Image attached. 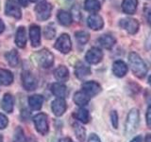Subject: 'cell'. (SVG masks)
I'll return each instance as SVG.
<instances>
[{
    "instance_id": "obj_1",
    "label": "cell",
    "mask_w": 151,
    "mask_h": 142,
    "mask_svg": "<svg viewBox=\"0 0 151 142\" xmlns=\"http://www.w3.org/2000/svg\"><path fill=\"white\" fill-rule=\"evenodd\" d=\"M129 63L131 71L137 78L143 79L145 77L147 74V66L139 54L136 52H131L129 56Z\"/></svg>"
},
{
    "instance_id": "obj_2",
    "label": "cell",
    "mask_w": 151,
    "mask_h": 142,
    "mask_svg": "<svg viewBox=\"0 0 151 142\" xmlns=\"http://www.w3.org/2000/svg\"><path fill=\"white\" fill-rule=\"evenodd\" d=\"M34 58L37 64L42 68H49L54 64V55L46 49L36 52Z\"/></svg>"
},
{
    "instance_id": "obj_3",
    "label": "cell",
    "mask_w": 151,
    "mask_h": 142,
    "mask_svg": "<svg viewBox=\"0 0 151 142\" xmlns=\"http://www.w3.org/2000/svg\"><path fill=\"white\" fill-rule=\"evenodd\" d=\"M140 122V113L138 109H131L127 115V122H126V133L127 135H132L137 130Z\"/></svg>"
},
{
    "instance_id": "obj_4",
    "label": "cell",
    "mask_w": 151,
    "mask_h": 142,
    "mask_svg": "<svg viewBox=\"0 0 151 142\" xmlns=\"http://www.w3.org/2000/svg\"><path fill=\"white\" fill-rule=\"evenodd\" d=\"M52 5L46 1H42L35 7V13L37 19L40 21H45L51 16Z\"/></svg>"
},
{
    "instance_id": "obj_5",
    "label": "cell",
    "mask_w": 151,
    "mask_h": 142,
    "mask_svg": "<svg viewBox=\"0 0 151 142\" xmlns=\"http://www.w3.org/2000/svg\"><path fill=\"white\" fill-rule=\"evenodd\" d=\"M54 47L59 50L61 53H68L69 51H71L72 49V43H71V38L70 36L67 34V33H63L61 34L58 39H57Z\"/></svg>"
},
{
    "instance_id": "obj_6",
    "label": "cell",
    "mask_w": 151,
    "mask_h": 142,
    "mask_svg": "<svg viewBox=\"0 0 151 142\" xmlns=\"http://www.w3.org/2000/svg\"><path fill=\"white\" fill-rule=\"evenodd\" d=\"M33 121L36 127V130L41 135H45L48 133V121H47V116L44 113H40L33 117Z\"/></svg>"
},
{
    "instance_id": "obj_7",
    "label": "cell",
    "mask_w": 151,
    "mask_h": 142,
    "mask_svg": "<svg viewBox=\"0 0 151 142\" xmlns=\"http://www.w3.org/2000/svg\"><path fill=\"white\" fill-rule=\"evenodd\" d=\"M5 13L6 15L15 19H21L22 17L21 9L15 0H7L6 4H5Z\"/></svg>"
},
{
    "instance_id": "obj_8",
    "label": "cell",
    "mask_w": 151,
    "mask_h": 142,
    "mask_svg": "<svg viewBox=\"0 0 151 142\" xmlns=\"http://www.w3.org/2000/svg\"><path fill=\"white\" fill-rule=\"evenodd\" d=\"M22 83L24 88L27 91H33L38 86L37 79L29 71H24L22 73Z\"/></svg>"
},
{
    "instance_id": "obj_9",
    "label": "cell",
    "mask_w": 151,
    "mask_h": 142,
    "mask_svg": "<svg viewBox=\"0 0 151 142\" xmlns=\"http://www.w3.org/2000/svg\"><path fill=\"white\" fill-rule=\"evenodd\" d=\"M119 25L123 30L129 32V34H135V33H137V31L139 30V26H140L138 20L134 18L121 19Z\"/></svg>"
},
{
    "instance_id": "obj_10",
    "label": "cell",
    "mask_w": 151,
    "mask_h": 142,
    "mask_svg": "<svg viewBox=\"0 0 151 142\" xmlns=\"http://www.w3.org/2000/svg\"><path fill=\"white\" fill-rule=\"evenodd\" d=\"M85 59L91 64H96L100 63L103 59V52L98 47H92L90 49L86 55H85Z\"/></svg>"
},
{
    "instance_id": "obj_11",
    "label": "cell",
    "mask_w": 151,
    "mask_h": 142,
    "mask_svg": "<svg viewBox=\"0 0 151 142\" xmlns=\"http://www.w3.org/2000/svg\"><path fill=\"white\" fill-rule=\"evenodd\" d=\"M82 91H84L87 95H89L90 97H94L96 96L97 94L100 93L101 91V86L100 84L96 82H86L82 84Z\"/></svg>"
},
{
    "instance_id": "obj_12",
    "label": "cell",
    "mask_w": 151,
    "mask_h": 142,
    "mask_svg": "<svg viewBox=\"0 0 151 142\" xmlns=\"http://www.w3.org/2000/svg\"><path fill=\"white\" fill-rule=\"evenodd\" d=\"M87 24H88V27L93 30H100L104 27L103 18L97 13L91 14L87 19Z\"/></svg>"
},
{
    "instance_id": "obj_13",
    "label": "cell",
    "mask_w": 151,
    "mask_h": 142,
    "mask_svg": "<svg viewBox=\"0 0 151 142\" xmlns=\"http://www.w3.org/2000/svg\"><path fill=\"white\" fill-rule=\"evenodd\" d=\"M29 38L31 42V46L33 47L39 46L41 44V28L39 26L33 25L30 26L29 28Z\"/></svg>"
},
{
    "instance_id": "obj_14",
    "label": "cell",
    "mask_w": 151,
    "mask_h": 142,
    "mask_svg": "<svg viewBox=\"0 0 151 142\" xmlns=\"http://www.w3.org/2000/svg\"><path fill=\"white\" fill-rule=\"evenodd\" d=\"M52 112L54 113V115L57 117L63 116L66 111V102L64 101V99H57L52 102Z\"/></svg>"
},
{
    "instance_id": "obj_15",
    "label": "cell",
    "mask_w": 151,
    "mask_h": 142,
    "mask_svg": "<svg viewBox=\"0 0 151 142\" xmlns=\"http://www.w3.org/2000/svg\"><path fill=\"white\" fill-rule=\"evenodd\" d=\"M112 72L116 77L122 78L127 73V65L121 60L115 61L112 64Z\"/></svg>"
},
{
    "instance_id": "obj_16",
    "label": "cell",
    "mask_w": 151,
    "mask_h": 142,
    "mask_svg": "<svg viewBox=\"0 0 151 142\" xmlns=\"http://www.w3.org/2000/svg\"><path fill=\"white\" fill-rule=\"evenodd\" d=\"M75 74L80 80L85 79L91 74V68H90L88 65L85 64L84 63H82V62H78V63L76 64Z\"/></svg>"
},
{
    "instance_id": "obj_17",
    "label": "cell",
    "mask_w": 151,
    "mask_h": 142,
    "mask_svg": "<svg viewBox=\"0 0 151 142\" xmlns=\"http://www.w3.org/2000/svg\"><path fill=\"white\" fill-rule=\"evenodd\" d=\"M51 91L56 97H58V99H64L67 97V95H68L67 87L60 83H56L52 84Z\"/></svg>"
},
{
    "instance_id": "obj_18",
    "label": "cell",
    "mask_w": 151,
    "mask_h": 142,
    "mask_svg": "<svg viewBox=\"0 0 151 142\" xmlns=\"http://www.w3.org/2000/svg\"><path fill=\"white\" fill-rule=\"evenodd\" d=\"M98 43L102 47H104V49H112V46L115 45L116 39L111 34H108L107 33V34H104L99 37Z\"/></svg>"
},
{
    "instance_id": "obj_19",
    "label": "cell",
    "mask_w": 151,
    "mask_h": 142,
    "mask_svg": "<svg viewBox=\"0 0 151 142\" xmlns=\"http://www.w3.org/2000/svg\"><path fill=\"white\" fill-rule=\"evenodd\" d=\"M15 43L18 47L24 49L27 45V33L26 28L24 27H19L17 28L16 35H15Z\"/></svg>"
},
{
    "instance_id": "obj_20",
    "label": "cell",
    "mask_w": 151,
    "mask_h": 142,
    "mask_svg": "<svg viewBox=\"0 0 151 142\" xmlns=\"http://www.w3.org/2000/svg\"><path fill=\"white\" fill-rule=\"evenodd\" d=\"M57 18L60 22V24H61L63 26L68 27L70 26L73 22V16L70 12L63 11V9H60V11L58 12V14H57Z\"/></svg>"
},
{
    "instance_id": "obj_21",
    "label": "cell",
    "mask_w": 151,
    "mask_h": 142,
    "mask_svg": "<svg viewBox=\"0 0 151 142\" xmlns=\"http://www.w3.org/2000/svg\"><path fill=\"white\" fill-rule=\"evenodd\" d=\"M14 99L11 94H5L1 101V107L7 113H12L13 111Z\"/></svg>"
},
{
    "instance_id": "obj_22",
    "label": "cell",
    "mask_w": 151,
    "mask_h": 142,
    "mask_svg": "<svg viewBox=\"0 0 151 142\" xmlns=\"http://www.w3.org/2000/svg\"><path fill=\"white\" fill-rule=\"evenodd\" d=\"M137 6H138V0H123L122 9L127 14L135 13Z\"/></svg>"
},
{
    "instance_id": "obj_23",
    "label": "cell",
    "mask_w": 151,
    "mask_h": 142,
    "mask_svg": "<svg viewBox=\"0 0 151 142\" xmlns=\"http://www.w3.org/2000/svg\"><path fill=\"white\" fill-rule=\"evenodd\" d=\"M90 99L91 97L87 95L84 91H78L74 95V101L77 105L82 107L87 105L90 101Z\"/></svg>"
},
{
    "instance_id": "obj_24",
    "label": "cell",
    "mask_w": 151,
    "mask_h": 142,
    "mask_svg": "<svg viewBox=\"0 0 151 142\" xmlns=\"http://www.w3.org/2000/svg\"><path fill=\"white\" fill-rule=\"evenodd\" d=\"M54 76L59 82L63 83L69 79V71L66 66L60 65L59 67H57L56 70L54 71Z\"/></svg>"
},
{
    "instance_id": "obj_25",
    "label": "cell",
    "mask_w": 151,
    "mask_h": 142,
    "mask_svg": "<svg viewBox=\"0 0 151 142\" xmlns=\"http://www.w3.org/2000/svg\"><path fill=\"white\" fill-rule=\"evenodd\" d=\"M44 103V98L40 95H33L28 99V104L32 110H40Z\"/></svg>"
},
{
    "instance_id": "obj_26",
    "label": "cell",
    "mask_w": 151,
    "mask_h": 142,
    "mask_svg": "<svg viewBox=\"0 0 151 142\" xmlns=\"http://www.w3.org/2000/svg\"><path fill=\"white\" fill-rule=\"evenodd\" d=\"M13 82V75L11 71L7 69L0 68V84L2 85H9Z\"/></svg>"
},
{
    "instance_id": "obj_27",
    "label": "cell",
    "mask_w": 151,
    "mask_h": 142,
    "mask_svg": "<svg viewBox=\"0 0 151 142\" xmlns=\"http://www.w3.org/2000/svg\"><path fill=\"white\" fill-rule=\"evenodd\" d=\"M5 57H6L7 62L9 65L12 66V67H16L19 63V55L15 49H12L9 52H8V53H6Z\"/></svg>"
},
{
    "instance_id": "obj_28",
    "label": "cell",
    "mask_w": 151,
    "mask_h": 142,
    "mask_svg": "<svg viewBox=\"0 0 151 142\" xmlns=\"http://www.w3.org/2000/svg\"><path fill=\"white\" fill-rule=\"evenodd\" d=\"M84 8L86 11L91 12H96L101 8V5L98 0H85Z\"/></svg>"
},
{
    "instance_id": "obj_29",
    "label": "cell",
    "mask_w": 151,
    "mask_h": 142,
    "mask_svg": "<svg viewBox=\"0 0 151 142\" xmlns=\"http://www.w3.org/2000/svg\"><path fill=\"white\" fill-rule=\"evenodd\" d=\"M74 117L82 123H88L90 121V114L88 110L84 108H80L74 114Z\"/></svg>"
},
{
    "instance_id": "obj_30",
    "label": "cell",
    "mask_w": 151,
    "mask_h": 142,
    "mask_svg": "<svg viewBox=\"0 0 151 142\" xmlns=\"http://www.w3.org/2000/svg\"><path fill=\"white\" fill-rule=\"evenodd\" d=\"M75 37H76V40H77V42L80 45L87 44L88 41L90 40V34L87 31H84V30L77 31L75 33Z\"/></svg>"
},
{
    "instance_id": "obj_31",
    "label": "cell",
    "mask_w": 151,
    "mask_h": 142,
    "mask_svg": "<svg viewBox=\"0 0 151 142\" xmlns=\"http://www.w3.org/2000/svg\"><path fill=\"white\" fill-rule=\"evenodd\" d=\"M73 128H74L75 134H76V135H77L78 138L81 141L84 140L85 135H86V131H85L84 128L80 124H78V123H74Z\"/></svg>"
},
{
    "instance_id": "obj_32",
    "label": "cell",
    "mask_w": 151,
    "mask_h": 142,
    "mask_svg": "<svg viewBox=\"0 0 151 142\" xmlns=\"http://www.w3.org/2000/svg\"><path fill=\"white\" fill-rule=\"evenodd\" d=\"M44 35H45V37L46 38V39H48V40L53 39V38L55 37V35H56L55 28L52 25H49V26L45 27V31H44Z\"/></svg>"
},
{
    "instance_id": "obj_33",
    "label": "cell",
    "mask_w": 151,
    "mask_h": 142,
    "mask_svg": "<svg viewBox=\"0 0 151 142\" xmlns=\"http://www.w3.org/2000/svg\"><path fill=\"white\" fill-rule=\"evenodd\" d=\"M14 142H26L25 135H24V132L20 127L17 128L15 135H14Z\"/></svg>"
},
{
    "instance_id": "obj_34",
    "label": "cell",
    "mask_w": 151,
    "mask_h": 142,
    "mask_svg": "<svg viewBox=\"0 0 151 142\" xmlns=\"http://www.w3.org/2000/svg\"><path fill=\"white\" fill-rule=\"evenodd\" d=\"M111 122L112 124V127L113 128H116L118 127V115L116 111H111Z\"/></svg>"
},
{
    "instance_id": "obj_35",
    "label": "cell",
    "mask_w": 151,
    "mask_h": 142,
    "mask_svg": "<svg viewBox=\"0 0 151 142\" xmlns=\"http://www.w3.org/2000/svg\"><path fill=\"white\" fill-rule=\"evenodd\" d=\"M8 123H9L8 117L0 113V129H5V128L7 127Z\"/></svg>"
},
{
    "instance_id": "obj_36",
    "label": "cell",
    "mask_w": 151,
    "mask_h": 142,
    "mask_svg": "<svg viewBox=\"0 0 151 142\" xmlns=\"http://www.w3.org/2000/svg\"><path fill=\"white\" fill-rule=\"evenodd\" d=\"M146 124L151 129V105L147 108V111H146Z\"/></svg>"
},
{
    "instance_id": "obj_37",
    "label": "cell",
    "mask_w": 151,
    "mask_h": 142,
    "mask_svg": "<svg viewBox=\"0 0 151 142\" xmlns=\"http://www.w3.org/2000/svg\"><path fill=\"white\" fill-rule=\"evenodd\" d=\"M88 142H101V140L98 137L97 135H96V134H91V135H90V136H89Z\"/></svg>"
},
{
    "instance_id": "obj_38",
    "label": "cell",
    "mask_w": 151,
    "mask_h": 142,
    "mask_svg": "<svg viewBox=\"0 0 151 142\" xmlns=\"http://www.w3.org/2000/svg\"><path fill=\"white\" fill-rule=\"evenodd\" d=\"M18 3L21 5L23 7H27L28 6V3H29L30 0H17Z\"/></svg>"
},
{
    "instance_id": "obj_39",
    "label": "cell",
    "mask_w": 151,
    "mask_h": 142,
    "mask_svg": "<svg viewBox=\"0 0 151 142\" xmlns=\"http://www.w3.org/2000/svg\"><path fill=\"white\" fill-rule=\"evenodd\" d=\"M146 19H147V22L151 25V9H149L147 12H146Z\"/></svg>"
},
{
    "instance_id": "obj_40",
    "label": "cell",
    "mask_w": 151,
    "mask_h": 142,
    "mask_svg": "<svg viewBox=\"0 0 151 142\" xmlns=\"http://www.w3.org/2000/svg\"><path fill=\"white\" fill-rule=\"evenodd\" d=\"M4 30H5V24L2 21V19H0V34L4 31Z\"/></svg>"
},
{
    "instance_id": "obj_41",
    "label": "cell",
    "mask_w": 151,
    "mask_h": 142,
    "mask_svg": "<svg viewBox=\"0 0 151 142\" xmlns=\"http://www.w3.org/2000/svg\"><path fill=\"white\" fill-rule=\"evenodd\" d=\"M130 142H142V137L141 136H135L133 139H132Z\"/></svg>"
},
{
    "instance_id": "obj_42",
    "label": "cell",
    "mask_w": 151,
    "mask_h": 142,
    "mask_svg": "<svg viewBox=\"0 0 151 142\" xmlns=\"http://www.w3.org/2000/svg\"><path fill=\"white\" fill-rule=\"evenodd\" d=\"M59 142H72V140L69 137H64V138H61Z\"/></svg>"
},
{
    "instance_id": "obj_43",
    "label": "cell",
    "mask_w": 151,
    "mask_h": 142,
    "mask_svg": "<svg viewBox=\"0 0 151 142\" xmlns=\"http://www.w3.org/2000/svg\"><path fill=\"white\" fill-rule=\"evenodd\" d=\"M145 142H151V134H148L145 136Z\"/></svg>"
},
{
    "instance_id": "obj_44",
    "label": "cell",
    "mask_w": 151,
    "mask_h": 142,
    "mask_svg": "<svg viewBox=\"0 0 151 142\" xmlns=\"http://www.w3.org/2000/svg\"><path fill=\"white\" fill-rule=\"evenodd\" d=\"M148 83H149L150 85H151V75L149 76V78H148Z\"/></svg>"
},
{
    "instance_id": "obj_45",
    "label": "cell",
    "mask_w": 151,
    "mask_h": 142,
    "mask_svg": "<svg viewBox=\"0 0 151 142\" xmlns=\"http://www.w3.org/2000/svg\"><path fill=\"white\" fill-rule=\"evenodd\" d=\"M31 2H39V1H41V0H30Z\"/></svg>"
},
{
    "instance_id": "obj_46",
    "label": "cell",
    "mask_w": 151,
    "mask_h": 142,
    "mask_svg": "<svg viewBox=\"0 0 151 142\" xmlns=\"http://www.w3.org/2000/svg\"><path fill=\"white\" fill-rule=\"evenodd\" d=\"M0 142H3V137L1 135H0Z\"/></svg>"
}]
</instances>
